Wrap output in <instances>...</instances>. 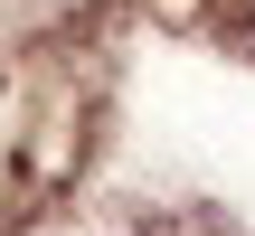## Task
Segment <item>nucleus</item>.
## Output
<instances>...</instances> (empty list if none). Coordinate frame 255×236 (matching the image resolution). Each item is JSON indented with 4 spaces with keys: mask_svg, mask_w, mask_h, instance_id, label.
<instances>
[{
    "mask_svg": "<svg viewBox=\"0 0 255 236\" xmlns=\"http://www.w3.org/2000/svg\"><path fill=\"white\" fill-rule=\"evenodd\" d=\"M85 123H95V76L85 66H28L0 95V189L9 199L66 189L85 161Z\"/></svg>",
    "mask_w": 255,
    "mask_h": 236,
    "instance_id": "1",
    "label": "nucleus"
}]
</instances>
